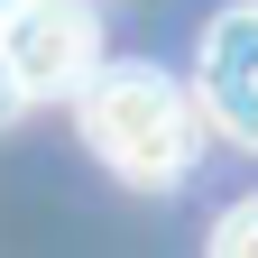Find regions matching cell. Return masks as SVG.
<instances>
[{"instance_id": "obj_1", "label": "cell", "mask_w": 258, "mask_h": 258, "mask_svg": "<svg viewBox=\"0 0 258 258\" xmlns=\"http://www.w3.org/2000/svg\"><path fill=\"white\" fill-rule=\"evenodd\" d=\"M83 148L120 184H175L203 157V102L157 64H111L83 83Z\"/></svg>"}, {"instance_id": "obj_5", "label": "cell", "mask_w": 258, "mask_h": 258, "mask_svg": "<svg viewBox=\"0 0 258 258\" xmlns=\"http://www.w3.org/2000/svg\"><path fill=\"white\" fill-rule=\"evenodd\" d=\"M19 102H28V92H19V74H10V46H0V120H10Z\"/></svg>"}, {"instance_id": "obj_2", "label": "cell", "mask_w": 258, "mask_h": 258, "mask_svg": "<svg viewBox=\"0 0 258 258\" xmlns=\"http://www.w3.org/2000/svg\"><path fill=\"white\" fill-rule=\"evenodd\" d=\"M0 46H10V74L28 102H55V92L92 83V55H102V19L92 0H19L0 19Z\"/></svg>"}, {"instance_id": "obj_4", "label": "cell", "mask_w": 258, "mask_h": 258, "mask_svg": "<svg viewBox=\"0 0 258 258\" xmlns=\"http://www.w3.org/2000/svg\"><path fill=\"white\" fill-rule=\"evenodd\" d=\"M203 258H258V194L212 221V249H203Z\"/></svg>"}, {"instance_id": "obj_6", "label": "cell", "mask_w": 258, "mask_h": 258, "mask_svg": "<svg viewBox=\"0 0 258 258\" xmlns=\"http://www.w3.org/2000/svg\"><path fill=\"white\" fill-rule=\"evenodd\" d=\"M10 10H19V0H0V19H10Z\"/></svg>"}, {"instance_id": "obj_3", "label": "cell", "mask_w": 258, "mask_h": 258, "mask_svg": "<svg viewBox=\"0 0 258 258\" xmlns=\"http://www.w3.org/2000/svg\"><path fill=\"white\" fill-rule=\"evenodd\" d=\"M194 102L221 139L258 148V0L249 10H221L203 28V64H194Z\"/></svg>"}]
</instances>
